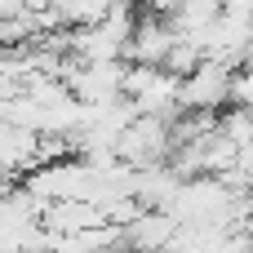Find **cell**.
I'll list each match as a JSON object with an SVG mask.
<instances>
[{"mask_svg":"<svg viewBox=\"0 0 253 253\" xmlns=\"http://www.w3.org/2000/svg\"><path fill=\"white\" fill-rule=\"evenodd\" d=\"M236 98V67L222 62H200L187 80H182V111H209L222 116Z\"/></svg>","mask_w":253,"mask_h":253,"instance_id":"2","label":"cell"},{"mask_svg":"<svg viewBox=\"0 0 253 253\" xmlns=\"http://www.w3.org/2000/svg\"><path fill=\"white\" fill-rule=\"evenodd\" d=\"M27 253H44V249H27Z\"/></svg>","mask_w":253,"mask_h":253,"instance_id":"6","label":"cell"},{"mask_svg":"<svg viewBox=\"0 0 253 253\" xmlns=\"http://www.w3.org/2000/svg\"><path fill=\"white\" fill-rule=\"evenodd\" d=\"M249 253H253V249H249Z\"/></svg>","mask_w":253,"mask_h":253,"instance_id":"7","label":"cell"},{"mask_svg":"<svg viewBox=\"0 0 253 253\" xmlns=\"http://www.w3.org/2000/svg\"><path fill=\"white\" fill-rule=\"evenodd\" d=\"M231 107L253 111V71H236V98H231Z\"/></svg>","mask_w":253,"mask_h":253,"instance_id":"5","label":"cell"},{"mask_svg":"<svg viewBox=\"0 0 253 253\" xmlns=\"http://www.w3.org/2000/svg\"><path fill=\"white\" fill-rule=\"evenodd\" d=\"M125 98H133V107H138L142 116L178 120V116H182V76H173L169 67L129 62V84H125Z\"/></svg>","mask_w":253,"mask_h":253,"instance_id":"1","label":"cell"},{"mask_svg":"<svg viewBox=\"0 0 253 253\" xmlns=\"http://www.w3.org/2000/svg\"><path fill=\"white\" fill-rule=\"evenodd\" d=\"M182 222L169 213V209H142L129 227H125V245L133 253H169L178 240Z\"/></svg>","mask_w":253,"mask_h":253,"instance_id":"4","label":"cell"},{"mask_svg":"<svg viewBox=\"0 0 253 253\" xmlns=\"http://www.w3.org/2000/svg\"><path fill=\"white\" fill-rule=\"evenodd\" d=\"M125 84H129V62H71V71H67L71 98H80L89 107L125 98Z\"/></svg>","mask_w":253,"mask_h":253,"instance_id":"3","label":"cell"}]
</instances>
